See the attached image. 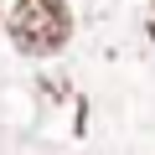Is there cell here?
<instances>
[{"label": "cell", "instance_id": "obj_1", "mask_svg": "<svg viewBox=\"0 0 155 155\" xmlns=\"http://www.w3.org/2000/svg\"><path fill=\"white\" fill-rule=\"evenodd\" d=\"M72 36V16L62 0H16L11 11V41L26 57H52Z\"/></svg>", "mask_w": 155, "mask_h": 155}]
</instances>
